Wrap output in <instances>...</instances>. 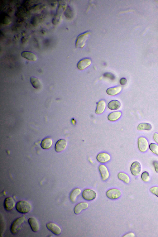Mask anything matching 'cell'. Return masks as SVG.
I'll use <instances>...</instances> for the list:
<instances>
[{"label": "cell", "instance_id": "obj_1", "mask_svg": "<svg viewBox=\"0 0 158 237\" xmlns=\"http://www.w3.org/2000/svg\"><path fill=\"white\" fill-rule=\"evenodd\" d=\"M16 208L18 212L23 214L28 213L32 209V206L30 203L25 200L18 202L16 205Z\"/></svg>", "mask_w": 158, "mask_h": 237}, {"label": "cell", "instance_id": "obj_2", "mask_svg": "<svg viewBox=\"0 0 158 237\" xmlns=\"http://www.w3.org/2000/svg\"><path fill=\"white\" fill-rule=\"evenodd\" d=\"M25 220V218L24 217H21L13 222L10 228V231L12 234L15 235L18 233L21 230L22 225Z\"/></svg>", "mask_w": 158, "mask_h": 237}, {"label": "cell", "instance_id": "obj_3", "mask_svg": "<svg viewBox=\"0 0 158 237\" xmlns=\"http://www.w3.org/2000/svg\"><path fill=\"white\" fill-rule=\"evenodd\" d=\"M90 32L87 31L81 34L77 37L76 42V46L77 48H82L85 45L86 41L88 39Z\"/></svg>", "mask_w": 158, "mask_h": 237}, {"label": "cell", "instance_id": "obj_4", "mask_svg": "<svg viewBox=\"0 0 158 237\" xmlns=\"http://www.w3.org/2000/svg\"><path fill=\"white\" fill-rule=\"evenodd\" d=\"M97 195V193L95 191L90 189L85 190L82 194L83 199L87 201H92L94 200L96 198Z\"/></svg>", "mask_w": 158, "mask_h": 237}, {"label": "cell", "instance_id": "obj_5", "mask_svg": "<svg viewBox=\"0 0 158 237\" xmlns=\"http://www.w3.org/2000/svg\"><path fill=\"white\" fill-rule=\"evenodd\" d=\"M137 144L138 148L141 152H145L147 150L149 143L146 138L143 137L139 138Z\"/></svg>", "mask_w": 158, "mask_h": 237}, {"label": "cell", "instance_id": "obj_6", "mask_svg": "<svg viewBox=\"0 0 158 237\" xmlns=\"http://www.w3.org/2000/svg\"><path fill=\"white\" fill-rule=\"evenodd\" d=\"M122 195L121 190L113 188L108 190L106 193L107 196L109 199L116 200L118 199Z\"/></svg>", "mask_w": 158, "mask_h": 237}, {"label": "cell", "instance_id": "obj_7", "mask_svg": "<svg viewBox=\"0 0 158 237\" xmlns=\"http://www.w3.org/2000/svg\"><path fill=\"white\" fill-rule=\"evenodd\" d=\"M141 170V166L140 162L136 161L132 163L130 167V171L133 176H137L139 175Z\"/></svg>", "mask_w": 158, "mask_h": 237}, {"label": "cell", "instance_id": "obj_8", "mask_svg": "<svg viewBox=\"0 0 158 237\" xmlns=\"http://www.w3.org/2000/svg\"><path fill=\"white\" fill-rule=\"evenodd\" d=\"M5 209L7 211L12 210L15 207L16 204L13 198L10 197H7L4 202Z\"/></svg>", "mask_w": 158, "mask_h": 237}, {"label": "cell", "instance_id": "obj_9", "mask_svg": "<svg viewBox=\"0 0 158 237\" xmlns=\"http://www.w3.org/2000/svg\"><path fill=\"white\" fill-rule=\"evenodd\" d=\"M99 170L103 181L107 180L109 177V173L107 167L104 165H101L99 167Z\"/></svg>", "mask_w": 158, "mask_h": 237}, {"label": "cell", "instance_id": "obj_10", "mask_svg": "<svg viewBox=\"0 0 158 237\" xmlns=\"http://www.w3.org/2000/svg\"><path fill=\"white\" fill-rule=\"evenodd\" d=\"M28 223L29 224L32 230L34 232H37L40 229V226L37 220L34 217L30 218L28 220Z\"/></svg>", "mask_w": 158, "mask_h": 237}, {"label": "cell", "instance_id": "obj_11", "mask_svg": "<svg viewBox=\"0 0 158 237\" xmlns=\"http://www.w3.org/2000/svg\"><path fill=\"white\" fill-rule=\"evenodd\" d=\"M46 227L48 229L56 235H59L61 233V229L60 227L55 223H48L46 225Z\"/></svg>", "mask_w": 158, "mask_h": 237}, {"label": "cell", "instance_id": "obj_12", "mask_svg": "<svg viewBox=\"0 0 158 237\" xmlns=\"http://www.w3.org/2000/svg\"><path fill=\"white\" fill-rule=\"evenodd\" d=\"M111 157L110 155L106 153H101L97 155V160L99 162L104 163L110 160Z\"/></svg>", "mask_w": 158, "mask_h": 237}, {"label": "cell", "instance_id": "obj_13", "mask_svg": "<svg viewBox=\"0 0 158 237\" xmlns=\"http://www.w3.org/2000/svg\"><path fill=\"white\" fill-rule=\"evenodd\" d=\"M67 142L65 140L60 139L57 142L55 145V150L57 152L63 151L66 149Z\"/></svg>", "mask_w": 158, "mask_h": 237}, {"label": "cell", "instance_id": "obj_14", "mask_svg": "<svg viewBox=\"0 0 158 237\" xmlns=\"http://www.w3.org/2000/svg\"><path fill=\"white\" fill-rule=\"evenodd\" d=\"M92 63V61L88 58L81 60L78 63V68L80 70H83L89 66Z\"/></svg>", "mask_w": 158, "mask_h": 237}, {"label": "cell", "instance_id": "obj_15", "mask_svg": "<svg viewBox=\"0 0 158 237\" xmlns=\"http://www.w3.org/2000/svg\"><path fill=\"white\" fill-rule=\"evenodd\" d=\"M89 207V205L88 203L84 202L79 203L75 207L74 209L75 214L78 215L82 211L87 209Z\"/></svg>", "mask_w": 158, "mask_h": 237}, {"label": "cell", "instance_id": "obj_16", "mask_svg": "<svg viewBox=\"0 0 158 237\" xmlns=\"http://www.w3.org/2000/svg\"><path fill=\"white\" fill-rule=\"evenodd\" d=\"M21 56L25 59L32 61H35L37 59V57L34 53L28 51H24L21 53Z\"/></svg>", "mask_w": 158, "mask_h": 237}, {"label": "cell", "instance_id": "obj_17", "mask_svg": "<svg viewBox=\"0 0 158 237\" xmlns=\"http://www.w3.org/2000/svg\"><path fill=\"white\" fill-rule=\"evenodd\" d=\"M106 107V104L103 100L100 101L98 103L95 113L97 114H102L104 111Z\"/></svg>", "mask_w": 158, "mask_h": 237}, {"label": "cell", "instance_id": "obj_18", "mask_svg": "<svg viewBox=\"0 0 158 237\" xmlns=\"http://www.w3.org/2000/svg\"><path fill=\"white\" fill-rule=\"evenodd\" d=\"M81 190L79 188H76L73 190L71 193L70 199L71 201L75 203L76 200L77 198L81 194Z\"/></svg>", "mask_w": 158, "mask_h": 237}, {"label": "cell", "instance_id": "obj_19", "mask_svg": "<svg viewBox=\"0 0 158 237\" xmlns=\"http://www.w3.org/2000/svg\"><path fill=\"white\" fill-rule=\"evenodd\" d=\"M53 142L52 139L48 138L43 140L41 143V146L44 149H48L50 148L52 146Z\"/></svg>", "mask_w": 158, "mask_h": 237}, {"label": "cell", "instance_id": "obj_20", "mask_svg": "<svg viewBox=\"0 0 158 237\" xmlns=\"http://www.w3.org/2000/svg\"><path fill=\"white\" fill-rule=\"evenodd\" d=\"M121 106V103L119 101L113 100L109 102L108 104V107L110 110H115L120 108Z\"/></svg>", "mask_w": 158, "mask_h": 237}, {"label": "cell", "instance_id": "obj_21", "mask_svg": "<svg viewBox=\"0 0 158 237\" xmlns=\"http://www.w3.org/2000/svg\"><path fill=\"white\" fill-rule=\"evenodd\" d=\"M122 113L120 112H115L112 113L108 116V119L111 122L116 121L121 117Z\"/></svg>", "mask_w": 158, "mask_h": 237}, {"label": "cell", "instance_id": "obj_22", "mask_svg": "<svg viewBox=\"0 0 158 237\" xmlns=\"http://www.w3.org/2000/svg\"><path fill=\"white\" fill-rule=\"evenodd\" d=\"M122 89L121 86L110 88L107 89L106 92L108 94L110 95H115L120 93Z\"/></svg>", "mask_w": 158, "mask_h": 237}, {"label": "cell", "instance_id": "obj_23", "mask_svg": "<svg viewBox=\"0 0 158 237\" xmlns=\"http://www.w3.org/2000/svg\"><path fill=\"white\" fill-rule=\"evenodd\" d=\"M118 178L119 180L126 184H128L130 182V177L125 173H119L118 175Z\"/></svg>", "mask_w": 158, "mask_h": 237}, {"label": "cell", "instance_id": "obj_24", "mask_svg": "<svg viewBox=\"0 0 158 237\" xmlns=\"http://www.w3.org/2000/svg\"><path fill=\"white\" fill-rule=\"evenodd\" d=\"M152 129V125L148 123H143L139 124L137 127V129L139 131H150Z\"/></svg>", "mask_w": 158, "mask_h": 237}, {"label": "cell", "instance_id": "obj_25", "mask_svg": "<svg viewBox=\"0 0 158 237\" xmlns=\"http://www.w3.org/2000/svg\"><path fill=\"white\" fill-rule=\"evenodd\" d=\"M30 82L33 88L36 89H39L41 86L40 81L35 77H31Z\"/></svg>", "mask_w": 158, "mask_h": 237}, {"label": "cell", "instance_id": "obj_26", "mask_svg": "<svg viewBox=\"0 0 158 237\" xmlns=\"http://www.w3.org/2000/svg\"><path fill=\"white\" fill-rule=\"evenodd\" d=\"M149 148L152 153L158 156V146L157 144L153 143H150Z\"/></svg>", "mask_w": 158, "mask_h": 237}, {"label": "cell", "instance_id": "obj_27", "mask_svg": "<svg viewBox=\"0 0 158 237\" xmlns=\"http://www.w3.org/2000/svg\"><path fill=\"white\" fill-rule=\"evenodd\" d=\"M141 178L143 181L146 182H149L150 180L149 173L147 171L143 172L141 174Z\"/></svg>", "mask_w": 158, "mask_h": 237}, {"label": "cell", "instance_id": "obj_28", "mask_svg": "<svg viewBox=\"0 0 158 237\" xmlns=\"http://www.w3.org/2000/svg\"><path fill=\"white\" fill-rule=\"evenodd\" d=\"M150 191L152 193L158 197V187H154L150 189Z\"/></svg>", "mask_w": 158, "mask_h": 237}, {"label": "cell", "instance_id": "obj_29", "mask_svg": "<svg viewBox=\"0 0 158 237\" xmlns=\"http://www.w3.org/2000/svg\"><path fill=\"white\" fill-rule=\"evenodd\" d=\"M153 166H154L156 172L158 173V161H154L152 162Z\"/></svg>", "mask_w": 158, "mask_h": 237}, {"label": "cell", "instance_id": "obj_30", "mask_svg": "<svg viewBox=\"0 0 158 237\" xmlns=\"http://www.w3.org/2000/svg\"><path fill=\"white\" fill-rule=\"evenodd\" d=\"M104 76L105 77H107L113 80L115 79L114 76L112 74L107 73L104 74Z\"/></svg>", "mask_w": 158, "mask_h": 237}, {"label": "cell", "instance_id": "obj_31", "mask_svg": "<svg viewBox=\"0 0 158 237\" xmlns=\"http://www.w3.org/2000/svg\"><path fill=\"white\" fill-rule=\"evenodd\" d=\"M119 83L122 85H125L127 83V80L125 78H121L119 81Z\"/></svg>", "mask_w": 158, "mask_h": 237}, {"label": "cell", "instance_id": "obj_32", "mask_svg": "<svg viewBox=\"0 0 158 237\" xmlns=\"http://www.w3.org/2000/svg\"><path fill=\"white\" fill-rule=\"evenodd\" d=\"M153 138L154 141L158 144V133H155L153 136Z\"/></svg>", "mask_w": 158, "mask_h": 237}, {"label": "cell", "instance_id": "obj_33", "mask_svg": "<svg viewBox=\"0 0 158 237\" xmlns=\"http://www.w3.org/2000/svg\"><path fill=\"white\" fill-rule=\"evenodd\" d=\"M135 236V234L133 233H128L123 236L124 237H133Z\"/></svg>", "mask_w": 158, "mask_h": 237}]
</instances>
